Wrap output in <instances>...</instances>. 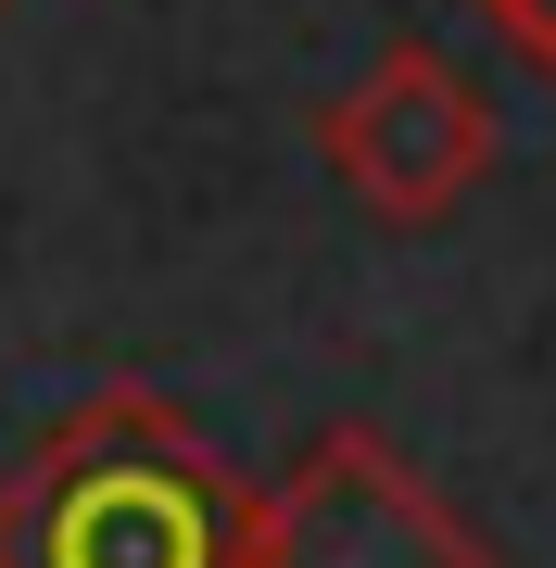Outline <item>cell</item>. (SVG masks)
<instances>
[{"instance_id":"obj_1","label":"cell","mask_w":556,"mask_h":568,"mask_svg":"<svg viewBox=\"0 0 556 568\" xmlns=\"http://www.w3.org/2000/svg\"><path fill=\"white\" fill-rule=\"evenodd\" d=\"M253 480L165 392L102 379L0 480V568H241Z\"/></svg>"},{"instance_id":"obj_2","label":"cell","mask_w":556,"mask_h":568,"mask_svg":"<svg viewBox=\"0 0 556 568\" xmlns=\"http://www.w3.org/2000/svg\"><path fill=\"white\" fill-rule=\"evenodd\" d=\"M241 568H494V544L380 429H316L291 455V480L253 493V556Z\"/></svg>"},{"instance_id":"obj_3","label":"cell","mask_w":556,"mask_h":568,"mask_svg":"<svg viewBox=\"0 0 556 568\" xmlns=\"http://www.w3.org/2000/svg\"><path fill=\"white\" fill-rule=\"evenodd\" d=\"M316 152H330V178H342L367 215L431 227V215L468 203L481 164H494V102H481L431 39H392L367 77L316 114Z\"/></svg>"},{"instance_id":"obj_4","label":"cell","mask_w":556,"mask_h":568,"mask_svg":"<svg viewBox=\"0 0 556 568\" xmlns=\"http://www.w3.org/2000/svg\"><path fill=\"white\" fill-rule=\"evenodd\" d=\"M481 26H494L518 63H544V77H556V0H481Z\"/></svg>"},{"instance_id":"obj_5","label":"cell","mask_w":556,"mask_h":568,"mask_svg":"<svg viewBox=\"0 0 556 568\" xmlns=\"http://www.w3.org/2000/svg\"><path fill=\"white\" fill-rule=\"evenodd\" d=\"M0 13H13V0H0Z\"/></svg>"}]
</instances>
